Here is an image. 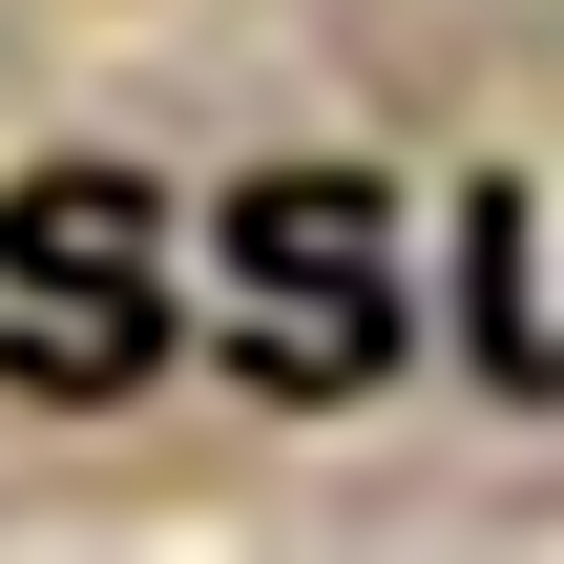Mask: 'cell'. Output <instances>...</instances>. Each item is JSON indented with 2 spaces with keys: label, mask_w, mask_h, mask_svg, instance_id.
Instances as JSON below:
<instances>
[{
  "label": "cell",
  "mask_w": 564,
  "mask_h": 564,
  "mask_svg": "<svg viewBox=\"0 0 564 564\" xmlns=\"http://www.w3.org/2000/svg\"><path fill=\"white\" fill-rule=\"evenodd\" d=\"M147 335H167L147 209H126V188H21V230H0V356H21L42 398H126Z\"/></svg>",
  "instance_id": "1"
},
{
  "label": "cell",
  "mask_w": 564,
  "mask_h": 564,
  "mask_svg": "<svg viewBox=\"0 0 564 564\" xmlns=\"http://www.w3.org/2000/svg\"><path fill=\"white\" fill-rule=\"evenodd\" d=\"M230 293H251V377H293V398H356L377 377V188H251L230 209Z\"/></svg>",
  "instance_id": "2"
}]
</instances>
